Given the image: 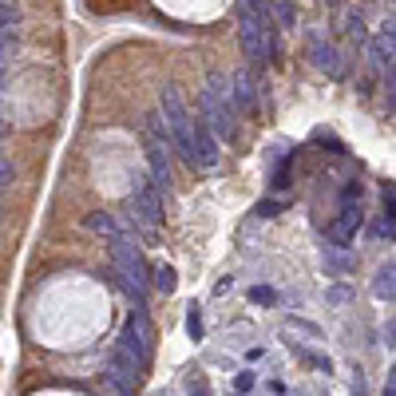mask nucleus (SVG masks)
<instances>
[{
  "label": "nucleus",
  "instance_id": "obj_1",
  "mask_svg": "<svg viewBox=\"0 0 396 396\" xmlns=\"http://www.w3.org/2000/svg\"><path fill=\"white\" fill-rule=\"evenodd\" d=\"M111 262H115V282H119V289H123L135 305H143L151 269H147V262H143V250L127 238V230L111 238Z\"/></svg>",
  "mask_w": 396,
  "mask_h": 396
},
{
  "label": "nucleus",
  "instance_id": "obj_2",
  "mask_svg": "<svg viewBox=\"0 0 396 396\" xmlns=\"http://www.w3.org/2000/svg\"><path fill=\"white\" fill-rule=\"evenodd\" d=\"M202 123L214 131V139H234V107H230V76L214 72L202 92Z\"/></svg>",
  "mask_w": 396,
  "mask_h": 396
},
{
  "label": "nucleus",
  "instance_id": "obj_3",
  "mask_svg": "<svg viewBox=\"0 0 396 396\" xmlns=\"http://www.w3.org/2000/svg\"><path fill=\"white\" fill-rule=\"evenodd\" d=\"M151 345H155V329H151L147 305H135V313L127 317V325H123V333H119L115 348H119L127 361H131V364L143 373V368L151 364Z\"/></svg>",
  "mask_w": 396,
  "mask_h": 396
},
{
  "label": "nucleus",
  "instance_id": "obj_4",
  "mask_svg": "<svg viewBox=\"0 0 396 396\" xmlns=\"http://www.w3.org/2000/svg\"><path fill=\"white\" fill-rule=\"evenodd\" d=\"M158 119H163V127H167V135L174 139L178 155L190 163V135H194V115L187 111L183 95H178V87H163V92H158Z\"/></svg>",
  "mask_w": 396,
  "mask_h": 396
},
{
  "label": "nucleus",
  "instance_id": "obj_5",
  "mask_svg": "<svg viewBox=\"0 0 396 396\" xmlns=\"http://www.w3.org/2000/svg\"><path fill=\"white\" fill-rule=\"evenodd\" d=\"M127 210H131V222L139 226L143 234H155L158 222H163V194L151 183H139L135 194L127 198Z\"/></svg>",
  "mask_w": 396,
  "mask_h": 396
},
{
  "label": "nucleus",
  "instance_id": "obj_6",
  "mask_svg": "<svg viewBox=\"0 0 396 396\" xmlns=\"http://www.w3.org/2000/svg\"><path fill=\"white\" fill-rule=\"evenodd\" d=\"M190 167H198V171H214V167H218V139H214V131H210L202 119H194V135H190Z\"/></svg>",
  "mask_w": 396,
  "mask_h": 396
},
{
  "label": "nucleus",
  "instance_id": "obj_7",
  "mask_svg": "<svg viewBox=\"0 0 396 396\" xmlns=\"http://www.w3.org/2000/svg\"><path fill=\"white\" fill-rule=\"evenodd\" d=\"M309 56H313V63L321 67V72H329V76H341V60H337V48L325 44L321 36H313V40H309Z\"/></svg>",
  "mask_w": 396,
  "mask_h": 396
},
{
  "label": "nucleus",
  "instance_id": "obj_8",
  "mask_svg": "<svg viewBox=\"0 0 396 396\" xmlns=\"http://www.w3.org/2000/svg\"><path fill=\"white\" fill-rule=\"evenodd\" d=\"M368 56H373V67H388L393 72V20L377 32V40L368 48Z\"/></svg>",
  "mask_w": 396,
  "mask_h": 396
},
{
  "label": "nucleus",
  "instance_id": "obj_9",
  "mask_svg": "<svg viewBox=\"0 0 396 396\" xmlns=\"http://www.w3.org/2000/svg\"><path fill=\"white\" fill-rule=\"evenodd\" d=\"M230 103H238V107H253V103H258L250 72H234V76H230Z\"/></svg>",
  "mask_w": 396,
  "mask_h": 396
},
{
  "label": "nucleus",
  "instance_id": "obj_10",
  "mask_svg": "<svg viewBox=\"0 0 396 396\" xmlns=\"http://www.w3.org/2000/svg\"><path fill=\"white\" fill-rule=\"evenodd\" d=\"M357 226H361V210H353V202H345L341 206V218L333 226V242H337V246H348V238H353Z\"/></svg>",
  "mask_w": 396,
  "mask_h": 396
},
{
  "label": "nucleus",
  "instance_id": "obj_11",
  "mask_svg": "<svg viewBox=\"0 0 396 396\" xmlns=\"http://www.w3.org/2000/svg\"><path fill=\"white\" fill-rule=\"evenodd\" d=\"M16 24H20V4L16 0H0V52L8 48Z\"/></svg>",
  "mask_w": 396,
  "mask_h": 396
},
{
  "label": "nucleus",
  "instance_id": "obj_12",
  "mask_svg": "<svg viewBox=\"0 0 396 396\" xmlns=\"http://www.w3.org/2000/svg\"><path fill=\"white\" fill-rule=\"evenodd\" d=\"M87 230H95V234H103L107 242H111L115 234H123V226H119V222L111 218V214H92V218H87Z\"/></svg>",
  "mask_w": 396,
  "mask_h": 396
},
{
  "label": "nucleus",
  "instance_id": "obj_13",
  "mask_svg": "<svg viewBox=\"0 0 396 396\" xmlns=\"http://www.w3.org/2000/svg\"><path fill=\"white\" fill-rule=\"evenodd\" d=\"M151 282H155L158 293H174V285H178V273H174V266H155V269H151Z\"/></svg>",
  "mask_w": 396,
  "mask_h": 396
},
{
  "label": "nucleus",
  "instance_id": "obj_14",
  "mask_svg": "<svg viewBox=\"0 0 396 396\" xmlns=\"http://www.w3.org/2000/svg\"><path fill=\"white\" fill-rule=\"evenodd\" d=\"M393 278H396V269H393V262H388V266H380V273H377V285H373V289H377V298H388L393 301Z\"/></svg>",
  "mask_w": 396,
  "mask_h": 396
},
{
  "label": "nucleus",
  "instance_id": "obj_15",
  "mask_svg": "<svg viewBox=\"0 0 396 396\" xmlns=\"http://www.w3.org/2000/svg\"><path fill=\"white\" fill-rule=\"evenodd\" d=\"M187 333H190V341H202V309H198V301L187 305Z\"/></svg>",
  "mask_w": 396,
  "mask_h": 396
},
{
  "label": "nucleus",
  "instance_id": "obj_16",
  "mask_svg": "<svg viewBox=\"0 0 396 396\" xmlns=\"http://www.w3.org/2000/svg\"><path fill=\"white\" fill-rule=\"evenodd\" d=\"M273 12H278V24H282V28H293L298 12H293V4H289V0H273Z\"/></svg>",
  "mask_w": 396,
  "mask_h": 396
},
{
  "label": "nucleus",
  "instance_id": "obj_17",
  "mask_svg": "<svg viewBox=\"0 0 396 396\" xmlns=\"http://www.w3.org/2000/svg\"><path fill=\"white\" fill-rule=\"evenodd\" d=\"M345 32L353 36V40H364V28H361V16L345 12Z\"/></svg>",
  "mask_w": 396,
  "mask_h": 396
},
{
  "label": "nucleus",
  "instance_id": "obj_18",
  "mask_svg": "<svg viewBox=\"0 0 396 396\" xmlns=\"http://www.w3.org/2000/svg\"><path fill=\"white\" fill-rule=\"evenodd\" d=\"M12 178H16V167L8 163V158H0V190L12 187Z\"/></svg>",
  "mask_w": 396,
  "mask_h": 396
},
{
  "label": "nucleus",
  "instance_id": "obj_19",
  "mask_svg": "<svg viewBox=\"0 0 396 396\" xmlns=\"http://www.w3.org/2000/svg\"><path fill=\"white\" fill-rule=\"evenodd\" d=\"M325 266H329L333 273H341V269L348 266V258H345V253H325Z\"/></svg>",
  "mask_w": 396,
  "mask_h": 396
},
{
  "label": "nucleus",
  "instance_id": "obj_20",
  "mask_svg": "<svg viewBox=\"0 0 396 396\" xmlns=\"http://www.w3.org/2000/svg\"><path fill=\"white\" fill-rule=\"evenodd\" d=\"M234 384H238V393H250V388H253V373H242Z\"/></svg>",
  "mask_w": 396,
  "mask_h": 396
},
{
  "label": "nucleus",
  "instance_id": "obj_21",
  "mask_svg": "<svg viewBox=\"0 0 396 396\" xmlns=\"http://www.w3.org/2000/svg\"><path fill=\"white\" fill-rule=\"evenodd\" d=\"M190 396H210V384L206 380H190Z\"/></svg>",
  "mask_w": 396,
  "mask_h": 396
},
{
  "label": "nucleus",
  "instance_id": "obj_22",
  "mask_svg": "<svg viewBox=\"0 0 396 396\" xmlns=\"http://www.w3.org/2000/svg\"><path fill=\"white\" fill-rule=\"evenodd\" d=\"M353 198H361V183H348L345 187V202H353Z\"/></svg>",
  "mask_w": 396,
  "mask_h": 396
},
{
  "label": "nucleus",
  "instance_id": "obj_23",
  "mask_svg": "<svg viewBox=\"0 0 396 396\" xmlns=\"http://www.w3.org/2000/svg\"><path fill=\"white\" fill-rule=\"evenodd\" d=\"M250 298H253V301H273V289H262V285H258Z\"/></svg>",
  "mask_w": 396,
  "mask_h": 396
},
{
  "label": "nucleus",
  "instance_id": "obj_24",
  "mask_svg": "<svg viewBox=\"0 0 396 396\" xmlns=\"http://www.w3.org/2000/svg\"><path fill=\"white\" fill-rule=\"evenodd\" d=\"M380 396H396V373H388V384H384V393Z\"/></svg>",
  "mask_w": 396,
  "mask_h": 396
},
{
  "label": "nucleus",
  "instance_id": "obj_25",
  "mask_svg": "<svg viewBox=\"0 0 396 396\" xmlns=\"http://www.w3.org/2000/svg\"><path fill=\"white\" fill-rule=\"evenodd\" d=\"M353 396H364V380H361V373H357V380H353Z\"/></svg>",
  "mask_w": 396,
  "mask_h": 396
}]
</instances>
